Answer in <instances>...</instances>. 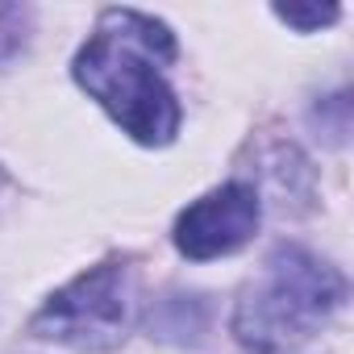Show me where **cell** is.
I'll return each instance as SVG.
<instances>
[{"label":"cell","mask_w":354,"mask_h":354,"mask_svg":"<svg viewBox=\"0 0 354 354\" xmlns=\"http://www.w3.org/2000/svg\"><path fill=\"white\" fill-rule=\"evenodd\" d=\"M175 59V38L162 21L109 9L96 34L75 55V84L142 146H167L180 129V100L158 67Z\"/></svg>","instance_id":"cell-1"},{"label":"cell","mask_w":354,"mask_h":354,"mask_svg":"<svg viewBox=\"0 0 354 354\" xmlns=\"http://www.w3.org/2000/svg\"><path fill=\"white\" fill-rule=\"evenodd\" d=\"M342 300L346 279L329 263L304 246H275L263 263V279L238 300L234 333L250 354H283L308 342Z\"/></svg>","instance_id":"cell-2"},{"label":"cell","mask_w":354,"mask_h":354,"mask_svg":"<svg viewBox=\"0 0 354 354\" xmlns=\"http://www.w3.org/2000/svg\"><path fill=\"white\" fill-rule=\"evenodd\" d=\"M133 325V271L125 263H100L59 288L34 317V333L71 350H113Z\"/></svg>","instance_id":"cell-3"},{"label":"cell","mask_w":354,"mask_h":354,"mask_svg":"<svg viewBox=\"0 0 354 354\" xmlns=\"http://www.w3.org/2000/svg\"><path fill=\"white\" fill-rule=\"evenodd\" d=\"M259 217H263V201H259L254 184H242V180L221 184L180 213V221H175V246L192 263L234 254L254 238Z\"/></svg>","instance_id":"cell-4"},{"label":"cell","mask_w":354,"mask_h":354,"mask_svg":"<svg viewBox=\"0 0 354 354\" xmlns=\"http://www.w3.org/2000/svg\"><path fill=\"white\" fill-rule=\"evenodd\" d=\"M30 21H34L30 9H21V5H0V63L13 59V55L26 46Z\"/></svg>","instance_id":"cell-5"},{"label":"cell","mask_w":354,"mask_h":354,"mask_svg":"<svg viewBox=\"0 0 354 354\" xmlns=\"http://www.w3.org/2000/svg\"><path fill=\"white\" fill-rule=\"evenodd\" d=\"M275 17H279L283 26H296V30H317V26L337 21V9H333V5H329V9H275Z\"/></svg>","instance_id":"cell-6"},{"label":"cell","mask_w":354,"mask_h":354,"mask_svg":"<svg viewBox=\"0 0 354 354\" xmlns=\"http://www.w3.org/2000/svg\"><path fill=\"white\" fill-rule=\"evenodd\" d=\"M0 188H5V171H0Z\"/></svg>","instance_id":"cell-7"}]
</instances>
